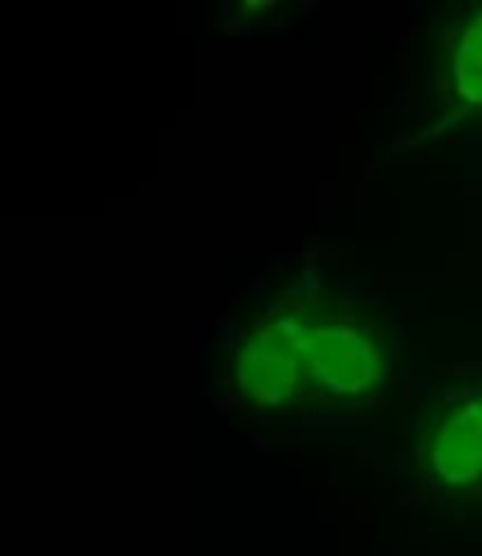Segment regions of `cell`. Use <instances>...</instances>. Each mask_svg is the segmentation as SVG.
<instances>
[{
	"mask_svg": "<svg viewBox=\"0 0 482 556\" xmlns=\"http://www.w3.org/2000/svg\"><path fill=\"white\" fill-rule=\"evenodd\" d=\"M423 469L448 497L482 494V399L446 404L429 418Z\"/></svg>",
	"mask_w": 482,
	"mask_h": 556,
	"instance_id": "2",
	"label": "cell"
},
{
	"mask_svg": "<svg viewBox=\"0 0 482 556\" xmlns=\"http://www.w3.org/2000/svg\"><path fill=\"white\" fill-rule=\"evenodd\" d=\"M286 311L302 402L356 395L384 379L386 345L370 319L339 305H296Z\"/></svg>",
	"mask_w": 482,
	"mask_h": 556,
	"instance_id": "1",
	"label": "cell"
},
{
	"mask_svg": "<svg viewBox=\"0 0 482 556\" xmlns=\"http://www.w3.org/2000/svg\"><path fill=\"white\" fill-rule=\"evenodd\" d=\"M452 83L466 105L482 108V12L462 28L457 42Z\"/></svg>",
	"mask_w": 482,
	"mask_h": 556,
	"instance_id": "3",
	"label": "cell"
}]
</instances>
